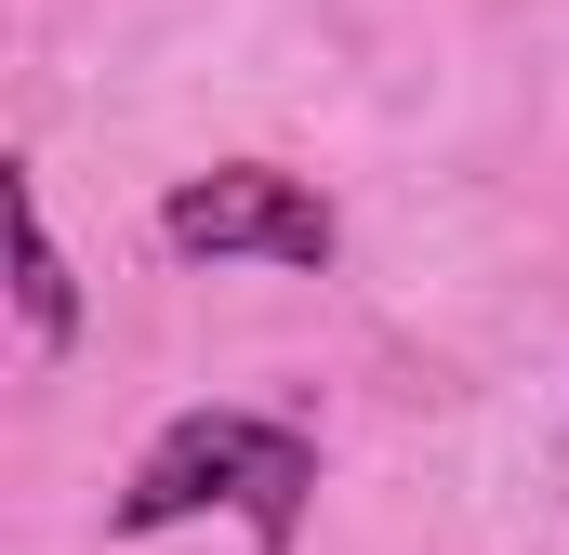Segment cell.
<instances>
[{"label": "cell", "instance_id": "obj_1", "mask_svg": "<svg viewBox=\"0 0 569 555\" xmlns=\"http://www.w3.org/2000/svg\"><path fill=\"white\" fill-rule=\"evenodd\" d=\"M305 490H318V450L291 436V423L266 411H186V423H159L146 436V463H133V490H120V529H172V516H239L252 543L279 555L291 529H305Z\"/></svg>", "mask_w": 569, "mask_h": 555}, {"label": "cell", "instance_id": "obj_2", "mask_svg": "<svg viewBox=\"0 0 569 555\" xmlns=\"http://www.w3.org/2000/svg\"><path fill=\"white\" fill-rule=\"evenodd\" d=\"M159 239L186 252V265H226V252H266V265H331V199L318 185H291V172H266V159H226V172H199V185H172L159 199Z\"/></svg>", "mask_w": 569, "mask_h": 555}, {"label": "cell", "instance_id": "obj_3", "mask_svg": "<svg viewBox=\"0 0 569 555\" xmlns=\"http://www.w3.org/2000/svg\"><path fill=\"white\" fill-rule=\"evenodd\" d=\"M13 291H27V344L53 357V344L80 331V291H67V252H53V225H40V185H13Z\"/></svg>", "mask_w": 569, "mask_h": 555}]
</instances>
